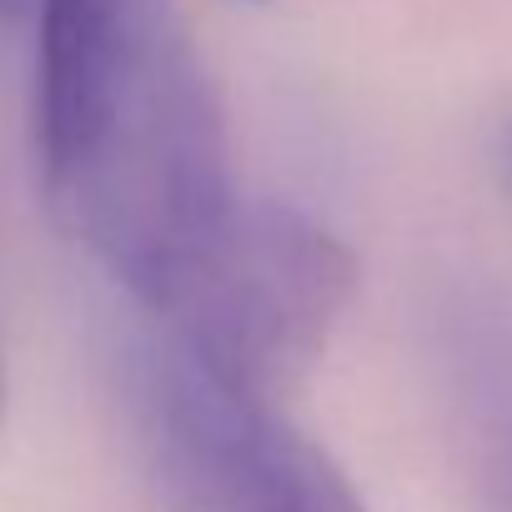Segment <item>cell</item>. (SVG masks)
Listing matches in <instances>:
<instances>
[{"label":"cell","instance_id":"cell-4","mask_svg":"<svg viewBox=\"0 0 512 512\" xmlns=\"http://www.w3.org/2000/svg\"><path fill=\"white\" fill-rule=\"evenodd\" d=\"M482 512H512V382L482 427Z\"/></svg>","mask_w":512,"mask_h":512},{"label":"cell","instance_id":"cell-2","mask_svg":"<svg viewBox=\"0 0 512 512\" xmlns=\"http://www.w3.org/2000/svg\"><path fill=\"white\" fill-rule=\"evenodd\" d=\"M352 292L357 256L337 231L282 201H241L156 322L206 377L282 407L322 362Z\"/></svg>","mask_w":512,"mask_h":512},{"label":"cell","instance_id":"cell-5","mask_svg":"<svg viewBox=\"0 0 512 512\" xmlns=\"http://www.w3.org/2000/svg\"><path fill=\"white\" fill-rule=\"evenodd\" d=\"M0 6H16V0H0Z\"/></svg>","mask_w":512,"mask_h":512},{"label":"cell","instance_id":"cell-1","mask_svg":"<svg viewBox=\"0 0 512 512\" xmlns=\"http://www.w3.org/2000/svg\"><path fill=\"white\" fill-rule=\"evenodd\" d=\"M36 161L56 221L156 317L241 196L171 0H36Z\"/></svg>","mask_w":512,"mask_h":512},{"label":"cell","instance_id":"cell-3","mask_svg":"<svg viewBox=\"0 0 512 512\" xmlns=\"http://www.w3.org/2000/svg\"><path fill=\"white\" fill-rule=\"evenodd\" d=\"M131 427L161 512H372L277 402L221 387L161 332L131 352Z\"/></svg>","mask_w":512,"mask_h":512}]
</instances>
